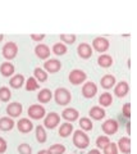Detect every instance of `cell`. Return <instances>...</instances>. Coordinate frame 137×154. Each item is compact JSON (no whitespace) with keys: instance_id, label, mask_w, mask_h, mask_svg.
<instances>
[{"instance_id":"30bf717a","label":"cell","mask_w":137,"mask_h":154,"mask_svg":"<svg viewBox=\"0 0 137 154\" xmlns=\"http://www.w3.org/2000/svg\"><path fill=\"white\" fill-rule=\"evenodd\" d=\"M7 112L10 116H13V117H17L22 112V105L19 103H10L7 108Z\"/></svg>"},{"instance_id":"ffe728a7","label":"cell","mask_w":137,"mask_h":154,"mask_svg":"<svg viewBox=\"0 0 137 154\" xmlns=\"http://www.w3.org/2000/svg\"><path fill=\"white\" fill-rule=\"evenodd\" d=\"M127 91H128V85H127V82H124V81H122V82H119L117 85V88H115L117 95L123 96V95H126Z\"/></svg>"},{"instance_id":"484cf974","label":"cell","mask_w":137,"mask_h":154,"mask_svg":"<svg viewBox=\"0 0 137 154\" xmlns=\"http://www.w3.org/2000/svg\"><path fill=\"white\" fill-rule=\"evenodd\" d=\"M36 136H37V140L40 143H44L46 140V134H45V130L42 126H37L36 128Z\"/></svg>"},{"instance_id":"ba28073f","label":"cell","mask_w":137,"mask_h":154,"mask_svg":"<svg viewBox=\"0 0 137 154\" xmlns=\"http://www.w3.org/2000/svg\"><path fill=\"white\" fill-rule=\"evenodd\" d=\"M58 123H59V116L56 114V113H49L48 116H46V118H45V125H46V127L53 128V127H55Z\"/></svg>"},{"instance_id":"4dcf8cb0","label":"cell","mask_w":137,"mask_h":154,"mask_svg":"<svg viewBox=\"0 0 137 154\" xmlns=\"http://www.w3.org/2000/svg\"><path fill=\"white\" fill-rule=\"evenodd\" d=\"M100 103L103 105H109L112 103V95L109 93H104L101 96H100Z\"/></svg>"},{"instance_id":"9c48e42d","label":"cell","mask_w":137,"mask_h":154,"mask_svg":"<svg viewBox=\"0 0 137 154\" xmlns=\"http://www.w3.org/2000/svg\"><path fill=\"white\" fill-rule=\"evenodd\" d=\"M118 128V123L114 121V119H108L105 121V123L103 125V130L106 134H114Z\"/></svg>"},{"instance_id":"44dd1931","label":"cell","mask_w":137,"mask_h":154,"mask_svg":"<svg viewBox=\"0 0 137 154\" xmlns=\"http://www.w3.org/2000/svg\"><path fill=\"white\" fill-rule=\"evenodd\" d=\"M119 146L124 153H130L131 150V141L128 137H122L119 140Z\"/></svg>"},{"instance_id":"d6986e66","label":"cell","mask_w":137,"mask_h":154,"mask_svg":"<svg viewBox=\"0 0 137 154\" xmlns=\"http://www.w3.org/2000/svg\"><path fill=\"white\" fill-rule=\"evenodd\" d=\"M51 99V91L49 89H42L39 93V100L42 103H46Z\"/></svg>"},{"instance_id":"ac0fdd59","label":"cell","mask_w":137,"mask_h":154,"mask_svg":"<svg viewBox=\"0 0 137 154\" xmlns=\"http://www.w3.org/2000/svg\"><path fill=\"white\" fill-rule=\"evenodd\" d=\"M90 114H91L94 118L100 119L105 116V112H104V109L100 108V107H92L91 109H90Z\"/></svg>"},{"instance_id":"74e56055","label":"cell","mask_w":137,"mask_h":154,"mask_svg":"<svg viewBox=\"0 0 137 154\" xmlns=\"http://www.w3.org/2000/svg\"><path fill=\"white\" fill-rule=\"evenodd\" d=\"M7 150V143L3 137H0V153H4Z\"/></svg>"},{"instance_id":"4316f807","label":"cell","mask_w":137,"mask_h":154,"mask_svg":"<svg viewBox=\"0 0 137 154\" xmlns=\"http://www.w3.org/2000/svg\"><path fill=\"white\" fill-rule=\"evenodd\" d=\"M64 150H65V148H64V145H62V144H55V145H51L50 149H49V152L51 154H62V153H64Z\"/></svg>"},{"instance_id":"836d02e7","label":"cell","mask_w":137,"mask_h":154,"mask_svg":"<svg viewBox=\"0 0 137 154\" xmlns=\"http://www.w3.org/2000/svg\"><path fill=\"white\" fill-rule=\"evenodd\" d=\"M104 150H105V154H117V146H115V144L109 143L104 148Z\"/></svg>"},{"instance_id":"f1b7e54d","label":"cell","mask_w":137,"mask_h":154,"mask_svg":"<svg viewBox=\"0 0 137 154\" xmlns=\"http://www.w3.org/2000/svg\"><path fill=\"white\" fill-rule=\"evenodd\" d=\"M0 99L4 100V102L10 99V90L8 88H0Z\"/></svg>"},{"instance_id":"f35d334b","label":"cell","mask_w":137,"mask_h":154,"mask_svg":"<svg viewBox=\"0 0 137 154\" xmlns=\"http://www.w3.org/2000/svg\"><path fill=\"white\" fill-rule=\"evenodd\" d=\"M131 105L127 103V104H124V107H123V112H124V116H127V117H128V116L131 114Z\"/></svg>"},{"instance_id":"8d00e7d4","label":"cell","mask_w":137,"mask_h":154,"mask_svg":"<svg viewBox=\"0 0 137 154\" xmlns=\"http://www.w3.org/2000/svg\"><path fill=\"white\" fill-rule=\"evenodd\" d=\"M60 38H62L63 41L68 42V44H72V42H74V40H76V36L74 35H67V33H63V35L60 36Z\"/></svg>"},{"instance_id":"e575fe53","label":"cell","mask_w":137,"mask_h":154,"mask_svg":"<svg viewBox=\"0 0 137 154\" xmlns=\"http://www.w3.org/2000/svg\"><path fill=\"white\" fill-rule=\"evenodd\" d=\"M97 146H100V148H105L108 144H109V139H108L106 136H100V137H97Z\"/></svg>"},{"instance_id":"3957f363","label":"cell","mask_w":137,"mask_h":154,"mask_svg":"<svg viewBox=\"0 0 137 154\" xmlns=\"http://www.w3.org/2000/svg\"><path fill=\"white\" fill-rule=\"evenodd\" d=\"M17 51H18V48L14 42H7L3 48V54L5 58H8V59H12V58L16 57Z\"/></svg>"},{"instance_id":"60d3db41","label":"cell","mask_w":137,"mask_h":154,"mask_svg":"<svg viewBox=\"0 0 137 154\" xmlns=\"http://www.w3.org/2000/svg\"><path fill=\"white\" fill-rule=\"evenodd\" d=\"M88 154H100V152L96 150V149H94V150H91V152H90Z\"/></svg>"},{"instance_id":"7c38bea8","label":"cell","mask_w":137,"mask_h":154,"mask_svg":"<svg viewBox=\"0 0 137 154\" xmlns=\"http://www.w3.org/2000/svg\"><path fill=\"white\" fill-rule=\"evenodd\" d=\"M18 128L21 130L22 132H28L32 130V122L30 121V119L27 118H22L19 122H18Z\"/></svg>"},{"instance_id":"cb8c5ba5","label":"cell","mask_w":137,"mask_h":154,"mask_svg":"<svg viewBox=\"0 0 137 154\" xmlns=\"http://www.w3.org/2000/svg\"><path fill=\"white\" fill-rule=\"evenodd\" d=\"M23 81H25V79H23L22 75H16L14 77H12L10 80V85L13 86V88H21Z\"/></svg>"},{"instance_id":"9a60e30c","label":"cell","mask_w":137,"mask_h":154,"mask_svg":"<svg viewBox=\"0 0 137 154\" xmlns=\"http://www.w3.org/2000/svg\"><path fill=\"white\" fill-rule=\"evenodd\" d=\"M63 117L65 119H69V121H74V119L78 117V112L74 108H67V109H64V112H63Z\"/></svg>"},{"instance_id":"8992f818","label":"cell","mask_w":137,"mask_h":154,"mask_svg":"<svg viewBox=\"0 0 137 154\" xmlns=\"http://www.w3.org/2000/svg\"><path fill=\"white\" fill-rule=\"evenodd\" d=\"M94 48L99 51H105L109 48V41L104 37H96L94 40Z\"/></svg>"},{"instance_id":"603a6c76","label":"cell","mask_w":137,"mask_h":154,"mask_svg":"<svg viewBox=\"0 0 137 154\" xmlns=\"http://www.w3.org/2000/svg\"><path fill=\"white\" fill-rule=\"evenodd\" d=\"M72 130H73V126L70 123H63L59 128V134L62 135V136H68V135L72 132Z\"/></svg>"},{"instance_id":"4fadbf2b","label":"cell","mask_w":137,"mask_h":154,"mask_svg":"<svg viewBox=\"0 0 137 154\" xmlns=\"http://www.w3.org/2000/svg\"><path fill=\"white\" fill-rule=\"evenodd\" d=\"M45 68L49 72H56L60 68V62L56 59H50L48 62H45Z\"/></svg>"},{"instance_id":"83f0119b","label":"cell","mask_w":137,"mask_h":154,"mask_svg":"<svg viewBox=\"0 0 137 154\" xmlns=\"http://www.w3.org/2000/svg\"><path fill=\"white\" fill-rule=\"evenodd\" d=\"M26 89H27V90H30V91L39 89V82H37V81L34 79V77H30V79H28V81H27Z\"/></svg>"},{"instance_id":"d4e9b609","label":"cell","mask_w":137,"mask_h":154,"mask_svg":"<svg viewBox=\"0 0 137 154\" xmlns=\"http://www.w3.org/2000/svg\"><path fill=\"white\" fill-rule=\"evenodd\" d=\"M112 57L110 55H106V54H103L99 57V64L103 66V67H108L112 64Z\"/></svg>"},{"instance_id":"d6a6232c","label":"cell","mask_w":137,"mask_h":154,"mask_svg":"<svg viewBox=\"0 0 137 154\" xmlns=\"http://www.w3.org/2000/svg\"><path fill=\"white\" fill-rule=\"evenodd\" d=\"M79 125H81V127L85 128V130H91L92 128V122L90 121L88 118H81L79 119Z\"/></svg>"},{"instance_id":"ab89813d","label":"cell","mask_w":137,"mask_h":154,"mask_svg":"<svg viewBox=\"0 0 137 154\" xmlns=\"http://www.w3.org/2000/svg\"><path fill=\"white\" fill-rule=\"evenodd\" d=\"M31 37L34 38V40H42V38H44V35H31Z\"/></svg>"},{"instance_id":"7402d4cb","label":"cell","mask_w":137,"mask_h":154,"mask_svg":"<svg viewBox=\"0 0 137 154\" xmlns=\"http://www.w3.org/2000/svg\"><path fill=\"white\" fill-rule=\"evenodd\" d=\"M114 82H115L114 77L110 76V75H105L101 79V85L104 86V88H112V86L114 85Z\"/></svg>"},{"instance_id":"8fae6325","label":"cell","mask_w":137,"mask_h":154,"mask_svg":"<svg viewBox=\"0 0 137 154\" xmlns=\"http://www.w3.org/2000/svg\"><path fill=\"white\" fill-rule=\"evenodd\" d=\"M78 53H79V55H81L82 58H88L90 55L92 54V49H91V46H90L88 44L83 42V44H81L78 46Z\"/></svg>"},{"instance_id":"7bdbcfd3","label":"cell","mask_w":137,"mask_h":154,"mask_svg":"<svg viewBox=\"0 0 137 154\" xmlns=\"http://www.w3.org/2000/svg\"><path fill=\"white\" fill-rule=\"evenodd\" d=\"M1 38H3V35H1V33H0V40H1Z\"/></svg>"},{"instance_id":"6da1fadb","label":"cell","mask_w":137,"mask_h":154,"mask_svg":"<svg viewBox=\"0 0 137 154\" xmlns=\"http://www.w3.org/2000/svg\"><path fill=\"white\" fill-rule=\"evenodd\" d=\"M55 100L58 102L59 104H67L69 103V100H70V94H69V91L67 89H64V88H60V89H56L55 91Z\"/></svg>"},{"instance_id":"277c9868","label":"cell","mask_w":137,"mask_h":154,"mask_svg":"<svg viewBox=\"0 0 137 154\" xmlns=\"http://www.w3.org/2000/svg\"><path fill=\"white\" fill-rule=\"evenodd\" d=\"M86 79V73L81 69H73L69 73V80L72 84H81Z\"/></svg>"},{"instance_id":"b9f144b4","label":"cell","mask_w":137,"mask_h":154,"mask_svg":"<svg viewBox=\"0 0 137 154\" xmlns=\"http://www.w3.org/2000/svg\"><path fill=\"white\" fill-rule=\"evenodd\" d=\"M39 154H51V153H50L49 150H40Z\"/></svg>"},{"instance_id":"f546056e","label":"cell","mask_w":137,"mask_h":154,"mask_svg":"<svg viewBox=\"0 0 137 154\" xmlns=\"http://www.w3.org/2000/svg\"><path fill=\"white\" fill-rule=\"evenodd\" d=\"M35 76L36 79L39 81H45L46 79H48V75H46V72H44L41 68H36L35 69Z\"/></svg>"},{"instance_id":"5bb4252c","label":"cell","mask_w":137,"mask_h":154,"mask_svg":"<svg viewBox=\"0 0 137 154\" xmlns=\"http://www.w3.org/2000/svg\"><path fill=\"white\" fill-rule=\"evenodd\" d=\"M36 54L39 55L40 58H48L49 57V54H50V50H49V48L46 46V45H44V44H40V45H37L36 46Z\"/></svg>"},{"instance_id":"5b68a950","label":"cell","mask_w":137,"mask_h":154,"mask_svg":"<svg viewBox=\"0 0 137 154\" xmlns=\"http://www.w3.org/2000/svg\"><path fill=\"white\" fill-rule=\"evenodd\" d=\"M28 114H30L32 118L39 119L41 117H44L45 109H44V107H41V105H39V104H34L28 108Z\"/></svg>"},{"instance_id":"d590c367","label":"cell","mask_w":137,"mask_h":154,"mask_svg":"<svg viewBox=\"0 0 137 154\" xmlns=\"http://www.w3.org/2000/svg\"><path fill=\"white\" fill-rule=\"evenodd\" d=\"M18 150H19L21 154H30L31 153V146L28 145V144H21L19 148H18Z\"/></svg>"},{"instance_id":"52a82bcc","label":"cell","mask_w":137,"mask_h":154,"mask_svg":"<svg viewBox=\"0 0 137 154\" xmlns=\"http://www.w3.org/2000/svg\"><path fill=\"white\" fill-rule=\"evenodd\" d=\"M96 91H97V88H96V85L94 82H86L83 85L82 93H83L85 96H87V98H91V96H94Z\"/></svg>"},{"instance_id":"e0dca14e","label":"cell","mask_w":137,"mask_h":154,"mask_svg":"<svg viewBox=\"0 0 137 154\" xmlns=\"http://www.w3.org/2000/svg\"><path fill=\"white\" fill-rule=\"evenodd\" d=\"M14 126V122L12 121L10 118H8V117H3V118H0V128L1 130H10L12 127Z\"/></svg>"},{"instance_id":"7a4b0ae2","label":"cell","mask_w":137,"mask_h":154,"mask_svg":"<svg viewBox=\"0 0 137 154\" xmlns=\"http://www.w3.org/2000/svg\"><path fill=\"white\" fill-rule=\"evenodd\" d=\"M73 141H74V144L78 148H86L88 145V137H87V135L85 134V132H82V131H79V130L74 132Z\"/></svg>"},{"instance_id":"2e32d148","label":"cell","mask_w":137,"mask_h":154,"mask_svg":"<svg viewBox=\"0 0 137 154\" xmlns=\"http://www.w3.org/2000/svg\"><path fill=\"white\" fill-rule=\"evenodd\" d=\"M0 71H1V73L4 76H10L14 72V66L12 63H8V62H5V63H3L1 67H0Z\"/></svg>"},{"instance_id":"1f68e13d","label":"cell","mask_w":137,"mask_h":154,"mask_svg":"<svg viewBox=\"0 0 137 154\" xmlns=\"http://www.w3.org/2000/svg\"><path fill=\"white\" fill-rule=\"evenodd\" d=\"M53 49H54L55 54H64V53L67 51V48H65V45H63L62 42H58V44H55Z\"/></svg>"}]
</instances>
